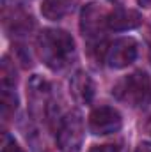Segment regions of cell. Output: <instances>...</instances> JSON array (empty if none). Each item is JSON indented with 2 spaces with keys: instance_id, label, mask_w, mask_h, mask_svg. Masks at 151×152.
Here are the masks:
<instances>
[{
  "instance_id": "30bf717a",
  "label": "cell",
  "mask_w": 151,
  "mask_h": 152,
  "mask_svg": "<svg viewBox=\"0 0 151 152\" xmlns=\"http://www.w3.org/2000/svg\"><path fill=\"white\" fill-rule=\"evenodd\" d=\"M16 104H18L16 96L11 94L7 88H4V92H2V113H4V117H7L11 112H14Z\"/></svg>"
},
{
  "instance_id": "8992f818",
  "label": "cell",
  "mask_w": 151,
  "mask_h": 152,
  "mask_svg": "<svg viewBox=\"0 0 151 152\" xmlns=\"http://www.w3.org/2000/svg\"><path fill=\"white\" fill-rule=\"evenodd\" d=\"M107 16H109V14H107L98 4H89V5L82 11L80 28H82L84 36L94 37V36L101 34L103 25H107Z\"/></svg>"
},
{
  "instance_id": "3957f363",
  "label": "cell",
  "mask_w": 151,
  "mask_h": 152,
  "mask_svg": "<svg viewBox=\"0 0 151 152\" xmlns=\"http://www.w3.org/2000/svg\"><path fill=\"white\" fill-rule=\"evenodd\" d=\"M84 143V120L78 112L68 113L57 131V145L61 152H80Z\"/></svg>"
},
{
  "instance_id": "52a82bcc",
  "label": "cell",
  "mask_w": 151,
  "mask_h": 152,
  "mask_svg": "<svg viewBox=\"0 0 151 152\" xmlns=\"http://www.w3.org/2000/svg\"><path fill=\"white\" fill-rule=\"evenodd\" d=\"M141 23H142V16H141V12L133 11V9L117 7L112 12H109V16H107V27L115 32L132 30V28L139 27Z\"/></svg>"
},
{
  "instance_id": "7a4b0ae2",
  "label": "cell",
  "mask_w": 151,
  "mask_h": 152,
  "mask_svg": "<svg viewBox=\"0 0 151 152\" xmlns=\"http://www.w3.org/2000/svg\"><path fill=\"white\" fill-rule=\"evenodd\" d=\"M148 92H150V78L142 71H137L133 75L123 78L112 90V94L119 101L128 103L130 106L142 104Z\"/></svg>"
},
{
  "instance_id": "5bb4252c",
  "label": "cell",
  "mask_w": 151,
  "mask_h": 152,
  "mask_svg": "<svg viewBox=\"0 0 151 152\" xmlns=\"http://www.w3.org/2000/svg\"><path fill=\"white\" fill-rule=\"evenodd\" d=\"M150 62H151V42H150Z\"/></svg>"
},
{
  "instance_id": "5b68a950",
  "label": "cell",
  "mask_w": 151,
  "mask_h": 152,
  "mask_svg": "<svg viewBox=\"0 0 151 152\" xmlns=\"http://www.w3.org/2000/svg\"><path fill=\"white\" fill-rule=\"evenodd\" d=\"M137 58V42L132 37L117 39L107 50L105 60L112 69H124Z\"/></svg>"
},
{
  "instance_id": "7c38bea8",
  "label": "cell",
  "mask_w": 151,
  "mask_h": 152,
  "mask_svg": "<svg viewBox=\"0 0 151 152\" xmlns=\"http://www.w3.org/2000/svg\"><path fill=\"white\" fill-rule=\"evenodd\" d=\"M135 152H151V143L150 142H141V143L137 145Z\"/></svg>"
},
{
  "instance_id": "6da1fadb",
  "label": "cell",
  "mask_w": 151,
  "mask_h": 152,
  "mask_svg": "<svg viewBox=\"0 0 151 152\" xmlns=\"http://www.w3.org/2000/svg\"><path fill=\"white\" fill-rule=\"evenodd\" d=\"M38 51L46 67L59 71L75 57V41L64 30L46 28L38 37Z\"/></svg>"
},
{
  "instance_id": "ba28073f",
  "label": "cell",
  "mask_w": 151,
  "mask_h": 152,
  "mask_svg": "<svg viewBox=\"0 0 151 152\" xmlns=\"http://www.w3.org/2000/svg\"><path fill=\"white\" fill-rule=\"evenodd\" d=\"M70 92L78 104H89L94 97V83L85 71H76L70 80Z\"/></svg>"
},
{
  "instance_id": "9c48e42d",
  "label": "cell",
  "mask_w": 151,
  "mask_h": 152,
  "mask_svg": "<svg viewBox=\"0 0 151 152\" xmlns=\"http://www.w3.org/2000/svg\"><path fill=\"white\" fill-rule=\"evenodd\" d=\"M73 4L75 0H44L41 5V14L46 20L57 21V20H62L73 9Z\"/></svg>"
},
{
  "instance_id": "8fae6325",
  "label": "cell",
  "mask_w": 151,
  "mask_h": 152,
  "mask_svg": "<svg viewBox=\"0 0 151 152\" xmlns=\"http://www.w3.org/2000/svg\"><path fill=\"white\" fill-rule=\"evenodd\" d=\"M2 152H23L21 151V147L14 142V140H11V138H4V145H2Z\"/></svg>"
},
{
  "instance_id": "4fadbf2b",
  "label": "cell",
  "mask_w": 151,
  "mask_h": 152,
  "mask_svg": "<svg viewBox=\"0 0 151 152\" xmlns=\"http://www.w3.org/2000/svg\"><path fill=\"white\" fill-rule=\"evenodd\" d=\"M139 4L142 7H151V0H139Z\"/></svg>"
},
{
  "instance_id": "277c9868",
  "label": "cell",
  "mask_w": 151,
  "mask_h": 152,
  "mask_svg": "<svg viewBox=\"0 0 151 152\" xmlns=\"http://www.w3.org/2000/svg\"><path fill=\"white\" fill-rule=\"evenodd\" d=\"M121 126H123V117L115 108L110 106H100L89 115V129L93 134L100 136L112 134L121 129Z\"/></svg>"
}]
</instances>
